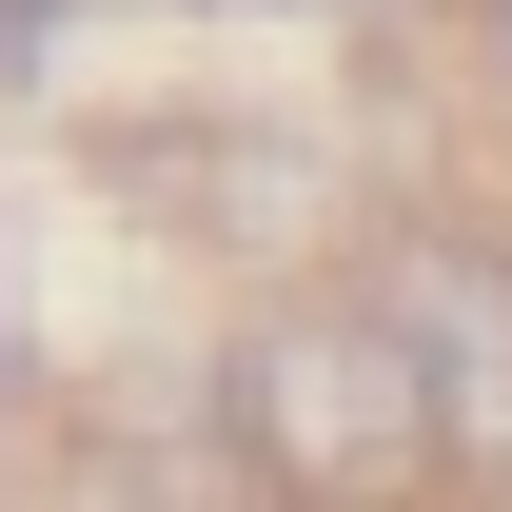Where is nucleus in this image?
<instances>
[{"instance_id":"nucleus-4","label":"nucleus","mask_w":512,"mask_h":512,"mask_svg":"<svg viewBox=\"0 0 512 512\" xmlns=\"http://www.w3.org/2000/svg\"><path fill=\"white\" fill-rule=\"evenodd\" d=\"M473 60H493V99H512V0H473Z\"/></svg>"},{"instance_id":"nucleus-2","label":"nucleus","mask_w":512,"mask_h":512,"mask_svg":"<svg viewBox=\"0 0 512 512\" xmlns=\"http://www.w3.org/2000/svg\"><path fill=\"white\" fill-rule=\"evenodd\" d=\"M375 316H394V355H414V394H434V473L512 493V256L493 237H394Z\"/></svg>"},{"instance_id":"nucleus-1","label":"nucleus","mask_w":512,"mask_h":512,"mask_svg":"<svg viewBox=\"0 0 512 512\" xmlns=\"http://www.w3.org/2000/svg\"><path fill=\"white\" fill-rule=\"evenodd\" d=\"M217 434H237L256 493H414L434 473V394H414L375 296H276L217 355Z\"/></svg>"},{"instance_id":"nucleus-3","label":"nucleus","mask_w":512,"mask_h":512,"mask_svg":"<svg viewBox=\"0 0 512 512\" xmlns=\"http://www.w3.org/2000/svg\"><path fill=\"white\" fill-rule=\"evenodd\" d=\"M178 237H217V256H296V217H316V138H276V119H158L119 158Z\"/></svg>"}]
</instances>
